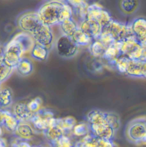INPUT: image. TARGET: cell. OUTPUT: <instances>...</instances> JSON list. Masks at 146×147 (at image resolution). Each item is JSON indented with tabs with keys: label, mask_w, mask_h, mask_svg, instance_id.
<instances>
[{
	"label": "cell",
	"mask_w": 146,
	"mask_h": 147,
	"mask_svg": "<svg viewBox=\"0 0 146 147\" xmlns=\"http://www.w3.org/2000/svg\"><path fill=\"white\" fill-rule=\"evenodd\" d=\"M106 48L98 40H93L89 45V51L90 55L95 58L102 59L106 51Z\"/></svg>",
	"instance_id": "cell-26"
},
{
	"label": "cell",
	"mask_w": 146,
	"mask_h": 147,
	"mask_svg": "<svg viewBox=\"0 0 146 147\" xmlns=\"http://www.w3.org/2000/svg\"><path fill=\"white\" fill-rule=\"evenodd\" d=\"M1 82H0V86H1Z\"/></svg>",
	"instance_id": "cell-43"
},
{
	"label": "cell",
	"mask_w": 146,
	"mask_h": 147,
	"mask_svg": "<svg viewBox=\"0 0 146 147\" xmlns=\"http://www.w3.org/2000/svg\"><path fill=\"white\" fill-rule=\"evenodd\" d=\"M43 133L50 144L58 140L64 134H65L64 131L56 124L49 127Z\"/></svg>",
	"instance_id": "cell-24"
},
{
	"label": "cell",
	"mask_w": 146,
	"mask_h": 147,
	"mask_svg": "<svg viewBox=\"0 0 146 147\" xmlns=\"http://www.w3.org/2000/svg\"><path fill=\"white\" fill-rule=\"evenodd\" d=\"M18 28L29 34L33 33L42 24L37 12H27L22 14L18 19Z\"/></svg>",
	"instance_id": "cell-8"
},
{
	"label": "cell",
	"mask_w": 146,
	"mask_h": 147,
	"mask_svg": "<svg viewBox=\"0 0 146 147\" xmlns=\"http://www.w3.org/2000/svg\"><path fill=\"white\" fill-rule=\"evenodd\" d=\"M15 68H16L19 75L22 76H27L32 72L33 67L30 60L26 58H22Z\"/></svg>",
	"instance_id": "cell-27"
},
{
	"label": "cell",
	"mask_w": 146,
	"mask_h": 147,
	"mask_svg": "<svg viewBox=\"0 0 146 147\" xmlns=\"http://www.w3.org/2000/svg\"><path fill=\"white\" fill-rule=\"evenodd\" d=\"M35 43L39 44L48 49L51 48L54 36L50 26L42 24L41 26L31 34Z\"/></svg>",
	"instance_id": "cell-10"
},
{
	"label": "cell",
	"mask_w": 146,
	"mask_h": 147,
	"mask_svg": "<svg viewBox=\"0 0 146 147\" xmlns=\"http://www.w3.org/2000/svg\"><path fill=\"white\" fill-rule=\"evenodd\" d=\"M124 133L129 142L139 145L146 134V116L136 117L131 120L125 126Z\"/></svg>",
	"instance_id": "cell-3"
},
{
	"label": "cell",
	"mask_w": 146,
	"mask_h": 147,
	"mask_svg": "<svg viewBox=\"0 0 146 147\" xmlns=\"http://www.w3.org/2000/svg\"><path fill=\"white\" fill-rule=\"evenodd\" d=\"M10 147H33L28 141L19 140L16 138L15 140L12 141Z\"/></svg>",
	"instance_id": "cell-37"
},
{
	"label": "cell",
	"mask_w": 146,
	"mask_h": 147,
	"mask_svg": "<svg viewBox=\"0 0 146 147\" xmlns=\"http://www.w3.org/2000/svg\"><path fill=\"white\" fill-rule=\"evenodd\" d=\"M102 30L109 33L116 42H121L126 38L133 36L129 25L112 20Z\"/></svg>",
	"instance_id": "cell-7"
},
{
	"label": "cell",
	"mask_w": 146,
	"mask_h": 147,
	"mask_svg": "<svg viewBox=\"0 0 146 147\" xmlns=\"http://www.w3.org/2000/svg\"><path fill=\"white\" fill-rule=\"evenodd\" d=\"M125 75L133 78H146V61L131 60Z\"/></svg>",
	"instance_id": "cell-15"
},
{
	"label": "cell",
	"mask_w": 146,
	"mask_h": 147,
	"mask_svg": "<svg viewBox=\"0 0 146 147\" xmlns=\"http://www.w3.org/2000/svg\"><path fill=\"white\" fill-rule=\"evenodd\" d=\"M56 119L51 110L41 109L34 114L29 122L35 131L44 133L49 127L56 124Z\"/></svg>",
	"instance_id": "cell-4"
},
{
	"label": "cell",
	"mask_w": 146,
	"mask_h": 147,
	"mask_svg": "<svg viewBox=\"0 0 146 147\" xmlns=\"http://www.w3.org/2000/svg\"><path fill=\"white\" fill-rule=\"evenodd\" d=\"M67 3L72 7L73 9V14L76 15L81 21L86 19L87 8L89 4L85 1L79 0V1H67Z\"/></svg>",
	"instance_id": "cell-17"
},
{
	"label": "cell",
	"mask_w": 146,
	"mask_h": 147,
	"mask_svg": "<svg viewBox=\"0 0 146 147\" xmlns=\"http://www.w3.org/2000/svg\"><path fill=\"white\" fill-rule=\"evenodd\" d=\"M131 60L125 56L121 55L117 59L114 63L116 69L121 74H126L128 67L131 63Z\"/></svg>",
	"instance_id": "cell-31"
},
{
	"label": "cell",
	"mask_w": 146,
	"mask_h": 147,
	"mask_svg": "<svg viewBox=\"0 0 146 147\" xmlns=\"http://www.w3.org/2000/svg\"><path fill=\"white\" fill-rule=\"evenodd\" d=\"M140 1L137 0H122L119 2L121 11L126 15H131L138 9Z\"/></svg>",
	"instance_id": "cell-21"
},
{
	"label": "cell",
	"mask_w": 146,
	"mask_h": 147,
	"mask_svg": "<svg viewBox=\"0 0 146 147\" xmlns=\"http://www.w3.org/2000/svg\"><path fill=\"white\" fill-rule=\"evenodd\" d=\"M141 56L140 60L146 61V42L141 44Z\"/></svg>",
	"instance_id": "cell-38"
},
{
	"label": "cell",
	"mask_w": 146,
	"mask_h": 147,
	"mask_svg": "<svg viewBox=\"0 0 146 147\" xmlns=\"http://www.w3.org/2000/svg\"><path fill=\"white\" fill-rule=\"evenodd\" d=\"M96 147H114L115 145L112 140L99 139L95 138Z\"/></svg>",
	"instance_id": "cell-36"
},
{
	"label": "cell",
	"mask_w": 146,
	"mask_h": 147,
	"mask_svg": "<svg viewBox=\"0 0 146 147\" xmlns=\"http://www.w3.org/2000/svg\"><path fill=\"white\" fill-rule=\"evenodd\" d=\"M89 125L90 134L94 137L99 139L112 140L115 131L108 125L105 121Z\"/></svg>",
	"instance_id": "cell-11"
},
{
	"label": "cell",
	"mask_w": 146,
	"mask_h": 147,
	"mask_svg": "<svg viewBox=\"0 0 146 147\" xmlns=\"http://www.w3.org/2000/svg\"><path fill=\"white\" fill-rule=\"evenodd\" d=\"M3 48H2V45H1V44H0V56H1V55H2V53H3Z\"/></svg>",
	"instance_id": "cell-42"
},
{
	"label": "cell",
	"mask_w": 146,
	"mask_h": 147,
	"mask_svg": "<svg viewBox=\"0 0 146 147\" xmlns=\"http://www.w3.org/2000/svg\"><path fill=\"white\" fill-rule=\"evenodd\" d=\"M56 49L58 55L65 59L74 57L78 51V47L72 38L64 35L61 36L58 38L56 42Z\"/></svg>",
	"instance_id": "cell-9"
},
{
	"label": "cell",
	"mask_w": 146,
	"mask_h": 147,
	"mask_svg": "<svg viewBox=\"0 0 146 147\" xmlns=\"http://www.w3.org/2000/svg\"><path fill=\"white\" fill-rule=\"evenodd\" d=\"M66 1H50L42 5L37 11L41 22L51 26L64 21V9Z\"/></svg>",
	"instance_id": "cell-2"
},
{
	"label": "cell",
	"mask_w": 146,
	"mask_h": 147,
	"mask_svg": "<svg viewBox=\"0 0 146 147\" xmlns=\"http://www.w3.org/2000/svg\"><path fill=\"white\" fill-rule=\"evenodd\" d=\"M3 134V127L0 125V137H2Z\"/></svg>",
	"instance_id": "cell-41"
},
{
	"label": "cell",
	"mask_w": 146,
	"mask_h": 147,
	"mask_svg": "<svg viewBox=\"0 0 146 147\" xmlns=\"http://www.w3.org/2000/svg\"><path fill=\"white\" fill-rule=\"evenodd\" d=\"M74 144L68 134H64L58 140L50 144L51 147H73Z\"/></svg>",
	"instance_id": "cell-33"
},
{
	"label": "cell",
	"mask_w": 146,
	"mask_h": 147,
	"mask_svg": "<svg viewBox=\"0 0 146 147\" xmlns=\"http://www.w3.org/2000/svg\"><path fill=\"white\" fill-rule=\"evenodd\" d=\"M13 134L16 138L28 141L33 138L35 130L29 122H19Z\"/></svg>",
	"instance_id": "cell-14"
},
{
	"label": "cell",
	"mask_w": 146,
	"mask_h": 147,
	"mask_svg": "<svg viewBox=\"0 0 146 147\" xmlns=\"http://www.w3.org/2000/svg\"><path fill=\"white\" fill-rule=\"evenodd\" d=\"M35 41L30 34L21 32L17 34L3 49V58L10 67L15 68L25 53L32 49Z\"/></svg>",
	"instance_id": "cell-1"
},
{
	"label": "cell",
	"mask_w": 146,
	"mask_h": 147,
	"mask_svg": "<svg viewBox=\"0 0 146 147\" xmlns=\"http://www.w3.org/2000/svg\"><path fill=\"white\" fill-rule=\"evenodd\" d=\"M71 133L75 137L82 138L90 133L89 125L87 122L77 123L73 127Z\"/></svg>",
	"instance_id": "cell-30"
},
{
	"label": "cell",
	"mask_w": 146,
	"mask_h": 147,
	"mask_svg": "<svg viewBox=\"0 0 146 147\" xmlns=\"http://www.w3.org/2000/svg\"><path fill=\"white\" fill-rule=\"evenodd\" d=\"M76 124V119L72 116H67L56 119V125L58 126L64 131L65 134L69 135L71 133Z\"/></svg>",
	"instance_id": "cell-20"
},
{
	"label": "cell",
	"mask_w": 146,
	"mask_h": 147,
	"mask_svg": "<svg viewBox=\"0 0 146 147\" xmlns=\"http://www.w3.org/2000/svg\"><path fill=\"white\" fill-rule=\"evenodd\" d=\"M97 40L100 41L106 48L116 42L113 37L109 33L103 30H102L101 33Z\"/></svg>",
	"instance_id": "cell-34"
},
{
	"label": "cell",
	"mask_w": 146,
	"mask_h": 147,
	"mask_svg": "<svg viewBox=\"0 0 146 147\" xmlns=\"http://www.w3.org/2000/svg\"><path fill=\"white\" fill-rule=\"evenodd\" d=\"M42 102V99L40 97H36L29 100L26 105L29 110L34 114L41 109Z\"/></svg>",
	"instance_id": "cell-35"
},
{
	"label": "cell",
	"mask_w": 146,
	"mask_h": 147,
	"mask_svg": "<svg viewBox=\"0 0 146 147\" xmlns=\"http://www.w3.org/2000/svg\"><path fill=\"white\" fill-rule=\"evenodd\" d=\"M120 42L121 55L131 60H140L141 56V44L137 41L133 36H129Z\"/></svg>",
	"instance_id": "cell-5"
},
{
	"label": "cell",
	"mask_w": 146,
	"mask_h": 147,
	"mask_svg": "<svg viewBox=\"0 0 146 147\" xmlns=\"http://www.w3.org/2000/svg\"><path fill=\"white\" fill-rule=\"evenodd\" d=\"M70 38L78 47H89L93 40L79 28L75 31Z\"/></svg>",
	"instance_id": "cell-22"
},
{
	"label": "cell",
	"mask_w": 146,
	"mask_h": 147,
	"mask_svg": "<svg viewBox=\"0 0 146 147\" xmlns=\"http://www.w3.org/2000/svg\"><path fill=\"white\" fill-rule=\"evenodd\" d=\"M121 55L120 52V42H116L106 49L102 59L114 65L115 61Z\"/></svg>",
	"instance_id": "cell-18"
},
{
	"label": "cell",
	"mask_w": 146,
	"mask_h": 147,
	"mask_svg": "<svg viewBox=\"0 0 146 147\" xmlns=\"http://www.w3.org/2000/svg\"><path fill=\"white\" fill-rule=\"evenodd\" d=\"M132 35L140 44L146 42V18L139 17L129 24Z\"/></svg>",
	"instance_id": "cell-12"
},
{
	"label": "cell",
	"mask_w": 146,
	"mask_h": 147,
	"mask_svg": "<svg viewBox=\"0 0 146 147\" xmlns=\"http://www.w3.org/2000/svg\"><path fill=\"white\" fill-rule=\"evenodd\" d=\"M60 25L62 35L69 37H71L75 31L78 28V26L73 18L64 20Z\"/></svg>",
	"instance_id": "cell-23"
},
{
	"label": "cell",
	"mask_w": 146,
	"mask_h": 147,
	"mask_svg": "<svg viewBox=\"0 0 146 147\" xmlns=\"http://www.w3.org/2000/svg\"><path fill=\"white\" fill-rule=\"evenodd\" d=\"M104 116L106 122L115 131L119 129L121 121L120 117L117 114L114 112L104 111Z\"/></svg>",
	"instance_id": "cell-29"
},
{
	"label": "cell",
	"mask_w": 146,
	"mask_h": 147,
	"mask_svg": "<svg viewBox=\"0 0 146 147\" xmlns=\"http://www.w3.org/2000/svg\"><path fill=\"white\" fill-rule=\"evenodd\" d=\"M18 120L13 115L12 112L7 110H3V121L2 126L10 132L13 133L15 130Z\"/></svg>",
	"instance_id": "cell-19"
},
{
	"label": "cell",
	"mask_w": 146,
	"mask_h": 147,
	"mask_svg": "<svg viewBox=\"0 0 146 147\" xmlns=\"http://www.w3.org/2000/svg\"><path fill=\"white\" fill-rule=\"evenodd\" d=\"M0 147H8L6 140L3 137H0Z\"/></svg>",
	"instance_id": "cell-39"
},
{
	"label": "cell",
	"mask_w": 146,
	"mask_h": 147,
	"mask_svg": "<svg viewBox=\"0 0 146 147\" xmlns=\"http://www.w3.org/2000/svg\"><path fill=\"white\" fill-rule=\"evenodd\" d=\"M12 113L19 122H30L34 113L28 109L26 103L18 102L13 107Z\"/></svg>",
	"instance_id": "cell-16"
},
{
	"label": "cell",
	"mask_w": 146,
	"mask_h": 147,
	"mask_svg": "<svg viewBox=\"0 0 146 147\" xmlns=\"http://www.w3.org/2000/svg\"><path fill=\"white\" fill-rule=\"evenodd\" d=\"M86 18L97 21L102 28L113 20L111 14L104 9L103 6L97 2L89 5L87 8Z\"/></svg>",
	"instance_id": "cell-6"
},
{
	"label": "cell",
	"mask_w": 146,
	"mask_h": 147,
	"mask_svg": "<svg viewBox=\"0 0 146 147\" xmlns=\"http://www.w3.org/2000/svg\"><path fill=\"white\" fill-rule=\"evenodd\" d=\"M13 101L11 90L9 88L0 89V110H5L10 106Z\"/></svg>",
	"instance_id": "cell-28"
},
{
	"label": "cell",
	"mask_w": 146,
	"mask_h": 147,
	"mask_svg": "<svg viewBox=\"0 0 146 147\" xmlns=\"http://www.w3.org/2000/svg\"><path fill=\"white\" fill-rule=\"evenodd\" d=\"M14 68L9 67L4 61L3 55L0 56V82L2 83L7 79Z\"/></svg>",
	"instance_id": "cell-32"
},
{
	"label": "cell",
	"mask_w": 146,
	"mask_h": 147,
	"mask_svg": "<svg viewBox=\"0 0 146 147\" xmlns=\"http://www.w3.org/2000/svg\"><path fill=\"white\" fill-rule=\"evenodd\" d=\"M146 145V134L144 136V137L142 138V140H141V141L140 142L139 145Z\"/></svg>",
	"instance_id": "cell-40"
},
{
	"label": "cell",
	"mask_w": 146,
	"mask_h": 147,
	"mask_svg": "<svg viewBox=\"0 0 146 147\" xmlns=\"http://www.w3.org/2000/svg\"><path fill=\"white\" fill-rule=\"evenodd\" d=\"M78 28L93 40L98 38L102 30V27L97 21L88 18L82 21Z\"/></svg>",
	"instance_id": "cell-13"
},
{
	"label": "cell",
	"mask_w": 146,
	"mask_h": 147,
	"mask_svg": "<svg viewBox=\"0 0 146 147\" xmlns=\"http://www.w3.org/2000/svg\"><path fill=\"white\" fill-rule=\"evenodd\" d=\"M30 53L31 56L33 59L39 61H44L48 57L49 49L46 47L35 42L30 51Z\"/></svg>",
	"instance_id": "cell-25"
}]
</instances>
